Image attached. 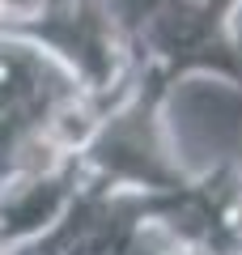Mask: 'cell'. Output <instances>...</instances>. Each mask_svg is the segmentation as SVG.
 <instances>
[{"label": "cell", "instance_id": "obj_1", "mask_svg": "<svg viewBox=\"0 0 242 255\" xmlns=\"http://www.w3.org/2000/svg\"><path fill=\"white\" fill-rule=\"evenodd\" d=\"M115 102L90 94L47 47L0 30V183L77 157Z\"/></svg>", "mask_w": 242, "mask_h": 255}, {"label": "cell", "instance_id": "obj_2", "mask_svg": "<svg viewBox=\"0 0 242 255\" xmlns=\"http://www.w3.org/2000/svg\"><path fill=\"white\" fill-rule=\"evenodd\" d=\"M174 85L153 68L136 64L127 90L119 102L98 119L94 136L77 153L81 179L102 191H140V196H166L183 191L191 174L179 166L166 128V98Z\"/></svg>", "mask_w": 242, "mask_h": 255}, {"label": "cell", "instance_id": "obj_3", "mask_svg": "<svg viewBox=\"0 0 242 255\" xmlns=\"http://www.w3.org/2000/svg\"><path fill=\"white\" fill-rule=\"evenodd\" d=\"M242 0H170L136 30V55L170 85L183 77H221L238 85Z\"/></svg>", "mask_w": 242, "mask_h": 255}, {"label": "cell", "instance_id": "obj_4", "mask_svg": "<svg viewBox=\"0 0 242 255\" xmlns=\"http://www.w3.org/2000/svg\"><path fill=\"white\" fill-rule=\"evenodd\" d=\"M81 183L85 179H81L77 157L0 183V247L13 251V247L47 234L68 213V204L77 200Z\"/></svg>", "mask_w": 242, "mask_h": 255}]
</instances>
